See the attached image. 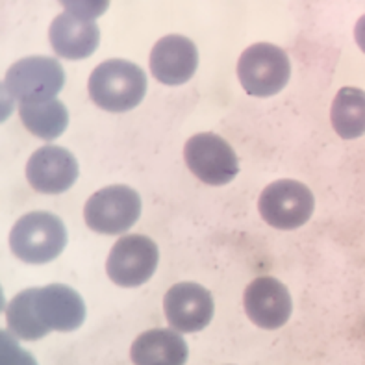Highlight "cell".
I'll return each instance as SVG.
<instances>
[{
    "label": "cell",
    "mask_w": 365,
    "mask_h": 365,
    "mask_svg": "<svg viewBox=\"0 0 365 365\" xmlns=\"http://www.w3.org/2000/svg\"><path fill=\"white\" fill-rule=\"evenodd\" d=\"M86 304L65 284L24 289L6 308L8 332L24 341H37L52 330L71 332L82 327Z\"/></svg>",
    "instance_id": "1"
},
{
    "label": "cell",
    "mask_w": 365,
    "mask_h": 365,
    "mask_svg": "<svg viewBox=\"0 0 365 365\" xmlns=\"http://www.w3.org/2000/svg\"><path fill=\"white\" fill-rule=\"evenodd\" d=\"M89 97L98 108L113 113L134 110L147 93V74L126 60H108L89 76Z\"/></svg>",
    "instance_id": "2"
},
{
    "label": "cell",
    "mask_w": 365,
    "mask_h": 365,
    "mask_svg": "<svg viewBox=\"0 0 365 365\" xmlns=\"http://www.w3.org/2000/svg\"><path fill=\"white\" fill-rule=\"evenodd\" d=\"M14 255L26 264H48L63 252L67 228L51 212H30L15 222L9 234Z\"/></svg>",
    "instance_id": "3"
},
{
    "label": "cell",
    "mask_w": 365,
    "mask_h": 365,
    "mask_svg": "<svg viewBox=\"0 0 365 365\" xmlns=\"http://www.w3.org/2000/svg\"><path fill=\"white\" fill-rule=\"evenodd\" d=\"M237 76L249 95L271 97L286 88L292 76V63L286 52L271 43H256L240 58Z\"/></svg>",
    "instance_id": "4"
},
{
    "label": "cell",
    "mask_w": 365,
    "mask_h": 365,
    "mask_svg": "<svg viewBox=\"0 0 365 365\" xmlns=\"http://www.w3.org/2000/svg\"><path fill=\"white\" fill-rule=\"evenodd\" d=\"M63 67L46 56H30L15 61L4 78L6 91L19 104L54 98L63 89Z\"/></svg>",
    "instance_id": "5"
},
{
    "label": "cell",
    "mask_w": 365,
    "mask_h": 365,
    "mask_svg": "<svg viewBox=\"0 0 365 365\" xmlns=\"http://www.w3.org/2000/svg\"><path fill=\"white\" fill-rule=\"evenodd\" d=\"M141 215V197L128 185H110L89 197L83 219L91 230L117 236L130 230Z\"/></svg>",
    "instance_id": "6"
},
{
    "label": "cell",
    "mask_w": 365,
    "mask_h": 365,
    "mask_svg": "<svg viewBox=\"0 0 365 365\" xmlns=\"http://www.w3.org/2000/svg\"><path fill=\"white\" fill-rule=\"evenodd\" d=\"M258 210L271 227L278 230H293L310 221L315 210V199L306 184L284 178L269 184L262 191Z\"/></svg>",
    "instance_id": "7"
},
{
    "label": "cell",
    "mask_w": 365,
    "mask_h": 365,
    "mask_svg": "<svg viewBox=\"0 0 365 365\" xmlns=\"http://www.w3.org/2000/svg\"><path fill=\"white\" fill-rule=\"evenodd\" d=\"M185 163L199 180L210 185H225L240 173V160L234 148L221 135L204 132L185 143Z\"/></svg>",
    "instance_id": "8"
},
{
    "label": "cell",
    "mask_w": 365,
    "mask_h": 365,
    "mask_svg": "<svg viewBox=\"0 0 365 365\" xmlns=\"http://www.w3.org/2000/svg\"><path fill=\"white\" fill-rule=\"evenodd\" d=\"M158 259H160V250L150 237L141 234L120 237L108 256V277L117 286H141L148 282L154 274Z\"/></svg>",
    "instance_id": "9"
},
{
    "label": "cell",
    "mask_w": 365,
    "mask_h": 365,
    "mask_svg": "<svg viewBox=\"0 0 365 365\" xmlns=\"http://www.w3.org/2000/svg\"><path fill=\"white\" fill-rule=\"evenodd\" d=\"M163 310L176 332H199L210 324L215 306L206 287L195 282H180L167 292Z\"/></svg>",
    "instance_id": "10"
},
{
    "label": "cell",
    "mask_w": 365,
    "mask_h": 365,
    "mask_svg": "<svg viewBox=\"0 0 365 365\" xmlns=\"http://www.w3.org/2000/svg\"><path fill=\"white\" fill-rule=\"evenodd\" d=\"M26 178L39 193H65L78 178V162L67 148L46 145L37 148L28 160Z\"/></svg>",
    "instance_id": "11"
},
{
    "label": "cell",
    "mask_w": 365,
    "mask_h": 365,
    "mask_svg": "<svg viewBox=\"0 0 365 365\" xmlns=\"http://www.w3.org/2000/svg\"><path fill=\"white\" fill-rule=\"evenodd\" d=\"M245 312L259 329L277 330L289 321L293 312L292 295L274 277H259L247 286Z\"/></svg>",
    "instance_id": "12"
},
{
    "label": "cell",
    "mask_w": 365,
    "mask_h": 365,
    "mask_svg": "<svg viewBox=\"0 0 365 365\" xmlns=\"http://www.w3.org/2000/svg\"><path fill=\"white\" fill-rule=\"evenodd\" d=\"M48 37L56 54L65 60H83L97 51L101 30L93 21V15L69 9L52 21Z\"/></svg>",
    "instance_id": "13"
},
{
    "label": "cell",
    "mask_w": 365,
    "mask_h": 365,
    "mask_svg": "<svg viewBox=\"0 0 365 365\" xmlns=\"http://www.w3.org/2000/svg\"><path fill=\"white\" fill-rule=\"evenodd\" d=\"M199 65V51L191 39L178 34L162 37L150 52V73L165 86H182Z\"/></svg>",
    "instance_id": "14"
},
{
    "label": "cell",
    "mask_w": 365,
    "mask_h": 365,
    "mask_svg": "<svg viewBox=\"0 0 365 365\" xmlns=\"http://www.w3.org/2000/svg\"><path fill=\"white\" fill-rule=\"evenodd\" d=\"M187 354V343L171 329H153L143 332L130 351L134 365H184Z\"/></svg>",
    "instance_id": "15"
},
{
    "label": "cell",
    "mask_w": 365,
    "mask_h": 365,
    "mask_svg": "<svg viewBox=\"0 0 365 365\" xmlns=\"http://www.w3.org/2000/svg\"><path fill=\"white\" fill-rule=\"evenodd\" d=\"M19 115L30 134L45 141L60 138L69 125V111L58 98L19 104Z\"/></svg>",
    "instance_id": "16"
},
{
    "label": "cell",
    "mask_w": 365,
    "mask_h": 365,
    "mask_svg": "<svg viewBox=\"0 0 365 365\" xmlns=\"http://www.w3.org/2000/svg\"><path fill=\"white\" fill-rule=\"evenodd\" d=\"M330 119L336 134L356 139L365 134V91L358 88L339 89L332 102Z\"/></svg>",
    "instance_id": "17"
},
{
    "label": "cell",
    "mask_w": 365,
    "mask_h": 365,
    "mask_svg": "<svg viewBox=\"0 0 365 365\" xmlns=\"http://www.w3.org/2000/svg\"><path fill=\"white\" fill-rule=\"evenodd\" d=\"M0 365H37L36 358L11 338L8 330L0 334Z\"/></svg>",
    "instance_id": "18"
},
{
    "label": "cell",
    "mask_w": 365,
    "mask_h": 365,
    "mask_svg": "<svg viewBox=\"0 0 365 365\" xmlns=\"http://www.w3.org/2000/svg\"><path fill=\"white\" fill-rule=\"evenodd\" d=\"M354 37H356L358 46L365 52V15H361V17L358 19L356 28H354Z\"/></svg>",
    "instance_id": "19"
}]
</instances>
